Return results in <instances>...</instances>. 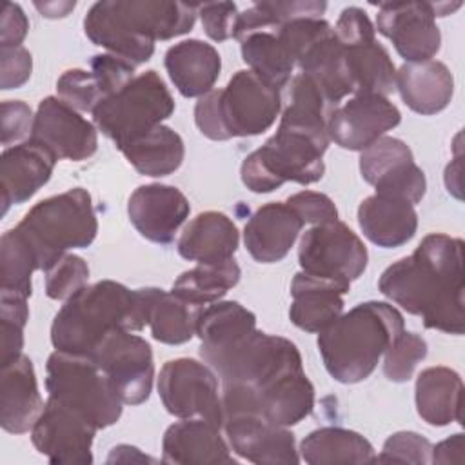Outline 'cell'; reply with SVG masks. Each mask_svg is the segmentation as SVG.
Returning a JSON list of instances; mask_svg holds the SVG:
<instances>
[{"mask_svg": "<svg viewBox=\"0 0 465 465\" xmlns=\"http://www.w3.org/2000/svg\"><path fill=\"white\" fill-rule=\"evenodd\" d=\"M334 107L303 74L289 87L276 133L242 163V182L252 193H271L285 182L309 185L323 173V153L329 147L327 122Z\"/></svg>", "mask_w": 465, "mask_h": 465, "instance_id": "cell-1", "label": "cell"}, {"mask_svg": "<svg viewBox=\"0 0 465 465\" xmlns=\"http://www.w3.org/2000/svg\"><path fill=\"white\" fill-rule=\"evenodd\" d=\"M383 296L427 329L463 332V242L443 232L427 234L411 256L389 265L378 282Z\"/></svg>", "mask_w": 465, "mask_h": 465, "instance_id": "cell-2", "label": "cell"}, {"mask_svg": "<svg viewBox=\"0 0 465 465\" xmlns=\"http://www.w3.org/2000/svg\"><path fill=\"white\" fill-rule=\"evenodd\" d=\"M158 292V287L131 291L113 280L85 285L56 312L51 341L56 351L89 356L100 340L114 329L142 331L149 323Z\"/></svg>", "mask_w": 465, "mask_h": 465, "instance_id": "cell-3", "label": "cell"}, {"mask_svg": "<svg viewBox=\"0 0 465 465\" xmlns=\"http://www.w3.org/2000/svg\"><path fill=\"white\" fill-rule=\"evenodd\" d=\"M403 331L401 312L385 302H363L318 332L327 372L340 383L372 374L389 343Z\"/></svg>", "mask_w": 465, "mask_h": 465, "instance_id": "cell-4", "label": "cell"}, {"mask_svg": "<svg viewBox=\"0 0 465 465\" xmlns=\"http://www.w3.org/2000/svg\"><path fill=\"white\" fill-rule=\"evenodd\" d=\"M280 109V89L258 78L251 69H242L223 89H213L198 98L194 122L211 140L254 136L274 124Z\"/></svg>", "mask_w": 465, "mask_h": 465, "instance_id": "cell-5", "label": "cell"}, {"mask_svg": "<svg viewBox=\"0 0 465 465\" xmlns=\"http://www.w3.org/2000/svg\"><path fill=\"white\" fill-rule=\"evenodd\" d=\"M31 245L40 271L51 267L71 249H85L98 232L91 194L74 187L49 196L29 209L16 225Z\"/></svg>", "mask_w": 465, "mask_h": 465, "instance_id": "cell-6", "label": "cell"}, {"mask_svg": "<svg viewBox=\"0 0 465 465\" xmlns=\"http://www.w3.org/2000/svg\"><path fill=\"white\" fill-rule=\"evenodd\" d=\"M200 356L223 385L243 383L262 389L276 378L303 371L300 351L291 340L258 329L220 349L200 351Z\"/></svg>", "mask_w": 465, "mask_h": 465, "instance_id": "cell-7", "label": "cell"}, {"mask_svg": "<svg viewBox=\"0 0 465 465\" xmlns=\"http://www.w3.org/2000/svg\"><path fill=\"white\" fill-rule=\"evenodd\" d=\"M49 398L78 411L96 429L114 425L122 416V400L91 356L54 351L45 365Z\"/></svg>", "mask_w": 465, "mask_h": 465, "instance_id": "cell-8", "label": "cell"}, {"mask_svg": "<svg viewBox=\"0 0 465 465\" xmlns=\"http://www.w3.org/2000/svg\"><path fill=\"white\" fill-rule=\"evenodd\" d=\"M173 111V94L162 76L151 69L102 100L93 111V120L96 129L122 149L134 138L162 125Z\"/></svg>", "mask_w": 465, "mask_h": 465, "instance_id": "cell-9", "label": "cell"}, {"mask_svg": "<svg viewBox=\"0 0 465 465\" xmlns=\"http://www.w3.org/2000/svg\"><path fill=\"white\" fill-rule=\"evenodd\" d=\"M367 247L343 222L334 220L307 229L300 240L298 263L303 272L349 283L367 267Z\"/></svg>", "mask_w": 465, "mask_h": 465, "instance_id": "cell-10", "label": "cell"}, {"mask_svg": "<svg viewBox=\"0 0 465 465\" xmlns=\"http://www.w3.org/2000/svg\"><path fill=\"white\" fill-rule=\"evenodd\" d=\"M158 394L167 412L180 420L202 418L223 425L218 378L205 361L193 358L165 361L158 376Z\"/></svg>", "mask_w": 465, "mask_h": 465, "instance_id": "cell-11", "label": "cell"}, {"mask_svg": "<svg viewBox=\"0 0 465 465\" xmlns=\"http://www.w3.org/2000/svg\"><path fill=\"white\" fill-rule=\"evenodd\" d=\"M125 405L143 403L153 389L154 363L151 345L127 329L105 334L89 354Z\"/></svg>", "mask_w": 465, "mask_h": 465, "instance_id": "cell-12", "label": "cell"}, {"mask_svg": "<svg viewBox=\"0 0 465 465\" xmlns=\"http://www.w3.org/2000/svg\"><path fill=\"white\" fill-rule=\"evenodd\" d=\"M461 4L432 2H389L381 4L376 15V29L387 36L398 54L407 62L430 60L441 45V33L436 16H447Z\"/></svg>", "mask_w": 465, "mask_h": 465, "instance_id": "cell-13", "label": "cell"}, {"mask_svg": "<svg viewBox=\"0 0 465 465\" xmlns=\"http://www.w3.org/2000/svg\"><path fill=\"white\" fill-rule=\"evenodd\" d=\"M93 425L78 411L47 398L44 411L31 429L35 449L51 463H93Z\"/></svg>", "mask_w": 465, "mask_h": 465, "instance_id": "cell-14", "label": "cell"}, {"mask_svg": "<svg viewBox=\"0 0 465 465\" xmlns=\"http://www.w3.org/2000/svg\"><path fill=\"white\" fill-rule=\"evenodd\" d=\"M96 125L78 114L58 96H47L38 104L31 136L45 145L56 160H87L96 153Z\"/></svg>", "mask_w": 465, "mask_h": 465, "instance_id": "cell-15", "label": "cell"}, {"mask_svg": "<svg viewBox=\"0 0 465 465\" xmlns=\"http://www.w3.org/2000/svg\"><path fill=\"white\" fill-rule=\"evenodd\" d=\"M401 120L398 107L378 94H354L336 105L327 122L329 140L347 151H363Z\"/></svg>", "mask_w": 465, "mask_h": 465, "instance_id": "cell-16", "label": "cell"}, {"mask_svg": "<svg viewBox=\"0 0 465 465\" xmlns=\"http://www.w3.org/2000/svg\"><path fill=\"white\" fill-rule=\"evenodd\" d=\"M222 429L231 450L247 461L260 465H294L300 461L294 434L258 414L231 416L223 420Z\"/></svg>", "mask_w": 465, "mask_h": 465, "instance_id": "cell-17", "label": "cell"}, {"mask_svg": "<svg viewBox=\"0 0 465 465\" xmlns=\"http://www.w3.org/2000/svg\"><path fill=\"white\" fill-rule=\"evenodd\" d=\"M191 205L185 194L163 183H147L133 191L127 214L134 229L149 242L171 243L189 216Z\"/></svg>", "mask_w": 465, "mask_h": 465, "instance_id": "cell-18", "label": "cell"}, {"mask_svg": "<svg viewBox=\"0 0 465 465\" xmlns=\"http://www.w3.org/2000/svg\"><path fill=\"white\" fill-rule=\"evenodd\" d=\"M54 163L56 156L33 138L7 147L0 160L2 214L9 205L24 203L38 193L49 182Z\"/></svg>", "mask_w": 465, "mask_h": 465, "instance_id": "cell-19", "label": "cell"}, {"mask_svg": "<svg viewBox=\"0 0 465 465\" xmlns=\"http://www.w3.org/2000/svg\"><path fill=\"white\" fill-rule=\"evenodd\" d=\"M303 225V220L285 202H271L245 223L243 243L256 262L276 263L289 254Z\"/></svg>", "mask_w": 465, "mask_h": 465, "instance_id": "cell-20", "label": "cell"}, {"mask_svg": "<svg viewBox=\"0 0 465 465\" xmlns=\"http://www.w3.org/2000/svg\"><path fill=\"white\" fill-rule=\"evenodd\" d=\"M44 405L33 361L25 354L2 365L0 423L4 430L11 434L31 430L44 411Z\"/></svg>", "mask_w": 465, "mask_h": 465, "instance_id": "cell-21", "label": "cell"}, {"mask_svg": "<svg viewBox=\"0 0 465 465\" xmlns=\"http://www.w3.org/2000/svg\"><path fill=\"white\" fill-rule=\"evenodd\" d=\"M349 289V283L296 272L291 283V322L302 331L322 332L343 314V294Z\"/></svg>", "mask_w": 465, "mask_h": 465, "instance_id": "cell-22", "label": "cell"}, {"mask_svg": "<svg viewBox=\"0 0 465 465\" xmlns=\"http://www.w3.org/2000/svg\"><path fill=\"white\" fill-rule=\"evenodd\" d=\"M162 461L176 465L236 463L229 443L222 436V427L202 418H185L165 430Z\"/></svg>", "mask_w": 465, "mask_h": 465, "instance_id": "cell-23", "label": "cell"}, {"mask_svg": "<svg viewBox=\"0 0 465 465\" xmlns=\"http://www.w3.org/2000/svg\"><path fill=\"white\" fill-rule=\"evenodd\" d=\"M358 223L372 243L392 249L416 234L418 213L407 200L376 193L360 203Z\"/></svg>", "mask_w": 465, "mask_h": 465, "instance_id": "cell-24", "label": "cell"}, {"mask_svg": "<svg viewBox=\"0 0 465 465\" xmlns=\"http://www.w3.org/2000/svg\"><path fill=\"white\" fill-rule=\"evenodd\" d=\"M163 64L174 87L187 98H200L213 91L222 71L218 51L211 44L196 38L169 47Z\"/></svg>", "mask_w": 465, "mask_h": 465, "instance_id": "cell-25", "label": "cell"}, {"mask_svg": "<svg viewBox=\"0 0 465 465\" xmlns=\"http://www.w3.org/2000/svg\"><path fill=\"white\" fill-rule=\"evenodd\" d=\"M396 89L414 113L436 114L449 105L454 78L449 67L438 60L405 62L396 71Z\"/></svg>", "mask_w": 465, "mask_h": 465, "instance_id": "cell-26", "label": "cell"}, {"mask_svg": "<svg viewBox=\"0 0 465 465\" xmlns=\"http://www.w3.org/2000/svg\"><path fill=\"white\" fill-rule=\"evenodd\" d=\"M85 36L109 54L120 56L134 65L147 62L154 53V42L136 35L114 7V0L96 2L84 18Z\"/></svg>", "mask_w": 465, "mask_h": 465, "instance_id": "cell-27", "label": "cell"}, {"mask_svg": "<svg viewBox=\"0 0 465 465\" xmlns=\"http://www.w3.org/2000/svg\"><path fill=\"white\" fill-rule=\"evenodd\" d=\"M296 65L336 107L340 100L352 94V85L345 64V47L336 38L334 27L307 45L296 60Z\"/></svg>", "mask_w": 465, "mask_h": 465, "instance_id": "cell-28", "label": "cell"}, {"mask_svg": "<svg viewBox=\"0 0 465 465\" xmlns=\"http://www.w3.org/2000/svg\"><path fill=\"white\" fill-rule=\"evenodd\" d=\"M116 11L131 29L147 40H171L193 29L198 4L162 2V0H125L116 2Z\"/></svg>", "mask_w": 465, "mask_h": 465, "instance_id": "cell-29", "label": "cell"}, {"mask_svg": "<svg viewBox=\"0 0 465 465\" xmlns=\"http://www.w3.org/2000/svg\"><path fill=\"white\" fill-rule=\"evenodd\" d=\"M238 242V229L227 214L205 211L185 225L178 240V252L182 258L198 263L225 262L236 252Z\"/></svg>", "mask_w": 465, "mask_h": 465, "instance_id": "cell-30", "label": "cell"}, {"mask_svg": "<svg viewBox=\"0 0 465 465\" xmlns=\"http://www.w3.org/2000/svg\"><path fill=\"white\" fill-rule=\"evenodd\" d=\"M254 392L258 414L280 427L300 423L314 409V387L303 371L276 378Z\"/></svg>", "mask_w": 465, "mask_h": 465, "instance_id": "cell-31", "label": "cell"}, {"mask_svg": "<svg viewBox=\"0 0 465 465\" xmlns=\"http://www.w3.org/2000/svg\"><path fill=\"white\" fill-rule=\"evenodd\" d=\"M418 414L434 427L461 421L463 383L456 371L438 365L420 372L414 389Z\"/></svg>", "mask_w": 465, "mask_h": 465, "instance_id": "cell-32", "label": "cell"}, {"mask_svg": "<svg viewBox=\"0 0 465 465\" xmlns=\"http://www.w3.org/2000/svg\"><path fill=\"white\" fill-rule=\"evenodd\" d=\"M127 162L145 176H167L174 173L185 156L182 136L167 125H158L120 149Z\"/></svg>", "mask_w": 465, "mask_h": 465, "instance_id": "cell-33", "label": "cell"}, {"mask_svg": "<svg viewBox=\"0 0 465 465\" xmlns=\"http://www.w3.org/2000/svg\"><path fill=\"white\" fill-rule=\"evenodd\" d=\"M300 454L309 465L369 463L374 460L371 441L341 427H322L309 432L300 443Z\"/></svg>", "mask_w": 465, "mask_h": 465, "instance_id": "cell-34", "label": "cell"}, {"mask_svg": "<svg viewBox=\"0 0 465 465\" xmlns=\"http://www.w3.org/2000/svg\"><path fill=\"white\" fill-rule=\"evenodd\" d=\"M343 47L352 94L389 96L396 89V67L380 42L371 40Z\"/></svg>", "mask_w": 465, "mask_h": 465, "instance_id": "cell-35", "label": "cell"}, {"mask_svg": "<svg viewBox=\"0 0 465 465\" xmlns=\"http://www.w3.org/2000/svg\"><path fill=\"white\" fill-rule=\"evenodd\" d=\"M240 267L232 258L225 262L198 263L174 280L171 292L189 303L203 307L225 296V292L240 282Z\"/></svg>", "mask_w": 465, "mask_h": 465, "instance_id": "cell-36", "label": "cell"}, {"mask_svg": "<svg viewBox=\"0 0 465 465\" xmlns=\"http://www.w3.org/2000/svg\"><path fill=\"white\" fill-rule=\"evenodd\" d=\"M242 58L251 71L269 85L282 89L289 84L294 60L276 31H256L240 40Z\"/></svg>", "mask_w": 465, "mask_h": 465, "instance_id": "cell-37", "label": "cell"}, {"mask_svg": "<svg viewBox=\"0 0 465 465\" xmlns=\"http://www.w3.org/2000/svg\"><path fill=\"white\" fill-rule=\"evenodd\" d=\"M256 329V316L238 302H214L202 309L196 334L200 351L220 349Z\"/></svg>", "mask_w": 465, "mask_h": 465, "instance_id": "cell-38", "label": "cell"}, {"mask_svg": "<svg viewBox=\"0 0 465 465\" xmlns=\"http://www.w3.org/2000/svg\"><path fill=\"white\" fill-rule=\"evenodd\" d=\"M203 307L189 303L173 292L160 289L149 312V327L154 340L167 345H180L196 334L198 318Z\"/></svg>", "mask_w": 465, "mask_h": 465, "instance_id": "cell-39", "label": "cell"}, {"mask_svg": "<svg viewBox=\"0 0 465 465\" xmlns=\"http://www.w3.org/2000/svg\"><path fill=\"white\" fill-rule=\"evenodd\" d=\"M325 2H258L238 15L234 38L256 31H278L283 24L296 18H320L323 15Z\"/></svg>", "mask_w": 465, "mask_h": 465, "instance_id": "cell-40", "label": "cell"}, {"mask_svg": "<svg viewBox=\"0 0 465 465\" xmlns=\"http://www.w3.org/2000/svg\"><path fill=\"white\" fill-rule=\"evenodd\" d=\"M40 271L38 260L22 232L13 227L0 240V289L31 296V276Z\"/></svg>", "mask_w": 465, "mask_h": 465, "instance_id": "cell-41", "label": "cell"}, {"mask_svg": "<svg viewBox=\"0 0 465 465\" xmlns=\"http://www.w3.org/2000/svg\"><path fill=\"white\" fill-rule=\"evenodd\" d=\"M427 356V341L416 332L401 331L383 352V374L387 380L403 383Z\"/></svg>", "mask_w": 465, "mask_h": 465, "instance_id": "cell-42", "label": "cell"}, {"mask_svg": "<svg viewBox=\"0 0 465 465\" xmlns=\"http://www.w3.org/2000/svg\"><path fill=\"white\" fill-rule=\"evenodd\" d=\"M411 160H414L412 151L403 140L394 136H381L361 151L360 173L367 183L374 185L381 176Z\"/></svg>", "mask_w": 465, "mask_h": 465, "instance_id": "cell-43", "label": "cell"}, {"mask_svg": "<svg viewBox=\"0 0 465 465\" xmlns=\"http://www.w3.org/2000/svg\"><path fill=\"white\" fill-rule=\"evenodd\" d=\"M89 267L84 258L65 252L45 269V292L53 300H67L87 285Z\"/></svg>", "mask_w": 465, "mask_h": 465, "instance_id": "cell-44", "label": "cell"}, {"mask_svg": "<svg viewBox=\"0 0 465 465\" xmlns=\"http://www.w3.org/2000/svg\"><path fill=\"white\" fill-rule=\"evenodd\" d=\"M56 93L62 102L76 111L93 113L94 107L104 100V93L96 76L84 69L65 71L56 82Z\"/></svg>", "mask_w": 465, "mask_h": 465, "instance_id": "cell-45", "label": "cell"}, {"mask_svg": "<svg viewBox=\"0 0 465 465\" xmlns=\"http://www.w3.org/2000/svg\"><path fill=\"white\" fill-rule=\"evenodd\" d=\"M374 189L378 194L396 196L416 205L425 196L427 180H425V173L414 163V160H411L392 169L385 176H381L374 183Z\"/></svg>", "mask_w": 465, "mask_h": 465, "instance_id": "cell-46", "label": "cell"}, {"mask_svg": "<svg viewBox=\"0 0 465 465\" xmlns=\"http://www.w3.org/2000/svg\"><path fill=\"white\" fill-rule=\"evenodd\" d=\"M432 445L427 438L418 432L401 430L389 436L383 443V450L380 456H374L372 461H396V463H430Z\"/></svg>", "mask_w": 465, "mask_h": 465, "instance_id": "cell-47", "label": "cell"}, {"mask_svg": "<svg viewBox=\"0 0 465 465\" xmlns=\"http://www.w3.org/2000/svg\"><path fill=\"white\" fill-rule=\"evenodd\" d=\"M196 13L207 36L214 42H225L234 38L238 24V7L232 2H211L198 4Z\"/></svg>", "mask_w": 465, "mask_h": 465, "instance_id": "cell-48", "label": "cell"}, {"mask_svg": "<svg viewBox=\"0 0 465 465\" xmlns=\"http://www.w3.org/2000/svg\"><path fill=\"white\" fill-rule=\"evenodd\" d=\"M91 73L96 76L105 100L134 78V64L109 53L94 54L91 58Z\"/></svg>", "mask_w": 465, "mask_h": 465, "instance_id": "cell-49", "label": "cell"}, {"mask_svg": "<svg viewBox=\"0 0 465 465\" xmlns=\"http://www.w3.org/2000/svg\"><path fill=\"white\" fill-rule=\"evenodd\" d=\"M285 203L291 209H294V213L303 220V223L320 225V223L338 220V209L334 202L323 193L300 191L289 196Z\"/></svg>", "mask_w": 465, "mask_h": 465, "instance_id": "cell-50", "label": "cell"}, {"mask_svg": "<svg viewBox=\"0 0 465 465\" xmlns=\"http://www.w3.org/2000/svg\"><path fill=\"white\" fill-rule=\"evenodd\" d=\"M0 87L4 91L7 89H18L22 87L33 71V58L31 53L18 45V47H0Z\"/></svg>", "mask_w": 465, "mask_h": 465, "instance_id": "cell-51", "label": "cell"}, {"mask_svg": "<svg viewBox=\"0 0 465 465\" xmlns=\"http://www.w3.org/2000/svg\"><path fill=\"white\" fill-rule=\"evenodd\" d=\"M376 29L367 13L360 7H345L334 25V35L343 45H356L376 40Z\"/></svg>", "mask_w": 465, "mask_h": 465, "instance_id": "cell-52", "label": "cell"}, {"mask_svg": "<svg viewBox=\"0 0 465 465\" xmlns=\"http://www.w3.org/2000/svg\"><path fill=\"white\" fill-rule=\"evenodd\" d=\"M33 113L27 104L22 100H5L2 102V143L5 149L22 140L24 136H31L33 129Z\"/></svg>", "mask_w": 465, "mask_h": 465, "instance_id": "cell-53", "label": "cell"}, {"mask_svg": "<svg viewBox=\"0 0 465 465\" xmlns=\"http://www.w3.org/2000/svg\"><path fill=\"white\" fill-rule=\"evenodd\" d=\"M29 29V20L18 4L4 2L0 11V47H18Z\"/></svg>", "mask_w": 465, "mask_h": 465, "instance_id": "cell-54", "label": "cell"}, {"mask_svg": "<svg viewBox=\"0 0 465 465\" xmlns=\"http://www.w3.org/2000/svg\"><path fill=\"white\" fill-rule=\"evenodd\" d=\"M24 322L0 316V363L15 360L22 354L24 347Z\"/></svg>", "mask_w": 465, "mask_h": 465, "instance_id": "cell-55", "label": "cell"}, {"mask_svg": "<svg viewBox=\"0 0 465 465\" xmlns=\"http://www.w3.org/2000/svg\"><path fill=\"white\" fill-rule=\"evenodd\" d=\"M463 461V434H452L432 447L430 463H461Z\"/></svg>", "mask_w": 465, "mask_h": 465, "instance_id": "cell-56", "label": "cell"}, {"mask_svg": "<svg viewBox=\"0 0 465 465\" xmlns=\"http://www.w3.org/2000/svg\"><path fill=\"white\" fill-rule=\"evenodd\" d=\"M36 5V9L44 15V16H47V18H58V16H67V13L71 11V9H74V2H60V4H56V2H51V4H35Z\"/></svg>", "mask_w": 465, "mask_h": 465, "instance_id": "cell-57", "label": "cell"}]
</instances>
